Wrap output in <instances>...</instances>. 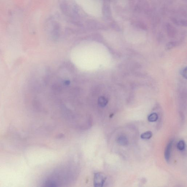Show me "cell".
Segmentation results:
<instances>
[{"instance_id": "cell-1", "label": "cell", "mask_w": 187, "mask_h": 187, "mask_svg": "<svg viewBox=\"0 0 187 187\" xmlns=\"http://www.w3.org/2000/svg\"><path fill=\"white\" fill-rule=\"evenodd\" d=\"M107 178L101 173H96L94 175V185L96 187H102L106 181Z\"/></svg>"}, {"instance_id": "cell-2", "label": "cell", "mask_w": 187, "mask_h": 187, "mask_svg": "<svg viewBox=\"0 0 187 187\" xmlns=\"http://www.w3.org/2000/svg\"><path fill=\"white\" fill-rule=\"evenodd\" d=\"M173 144V141H170L166 146L164 152L165 159L166 161L168 162L170 160L171 153L172 145Z\"/></svg>"}, {"instance_id": "cell-3", "label": "cell", "mask_w": 187, "mask_h": 187, "mask_svg": "<svg viewBox=\"0 0 187 187\" xmlns=\"http://www.w3.org/2000/svg\"><path fill=\"white\" fill-rule=\"evenodd\" d=\"M117 142L119 144L123 146H126L129 144L128 140L127 138L123 135L119 136L117 138Z\"/></svg>"}, {"instance_id": "cell-4", "label": "cell", "mask_w": 187, "mask_h": 187, "mask_svg": "<svg viewBox=\"0 0 187 187\" xmlns=\"http://www.w3.org/2000/svg\"><path fill=\"white\" fill-rule=\"evenodd\" d=\"M108 100L103 96L99 97L98 100V103L101 107H104L108 103Z\"/></svg>"}, {"instance_id": "cell-5", "label": "cell", "mask_w": 187, "mask_h": 187, "mask_svg": "<svg viewBox=\"0 0 187 187\" xmlns=\"http://www.w3.org/2000/svg\"><path fill=\"white\" fill-rule=\"evenodd\" d=\"M158 115L155 113L151 114L148 117V121L150 122H154L157 121L158 120Z\"/></svg>"}, {"instance_id": "cell-6", "label": "cell", "mask_w": 187, "mask_h": 187, "mask_svg": "<svg viewBox=\"0 0 187 187\" xmlns=\"http://www.w3.org/2000/svg\"><path fill=\"white\" fill-rule=\"evenodd\" d=\"M152 136V133L151 131H148L142 133L141 135V138L143 139H150Z\"/></svg>"}, {"instance_id": "cell-7", "label": "cell", "mask_w": 187, "mask_h": 187, "mask_svg": "<svg viewBox=\"0 0 187 187\" xmlns=\"http://www.w3.org/2000/svg\"><path fill=\"white\" fill-rule=\"evenodd\" d=\"M185 143L183 140H181L178 142L177 144V148L179 150L182 151L185 149Z\"/></svg>"}, {"instance_id": "cell-8", "label": "cell", "mask_w": 187, "mask_h": 187, "mask_svg": "<svg viewBox=\"0 0 187 187\" xmlns=\"http://www.w3.org/2000/svg\"><path fill=\"white\" fill-rule=\"evenodd\" d=\"M45 186L47 187H56L57 185L55 182L52 181H47L45 184Z\"/></svg>"}, {"instance_id": "cell-9", "label": "cell", "mask_w": 187, "mask_h": 187, "mask_svg": "<svg viewBox=\"0 0 187 187\" xmlns=\"http://www.w3.org/2000/svg\"><path fill=\"white\" fill-rule=\"evenodd\" d=\"M186 71V69H183V71H182V75H183V76L184 77H185V78H186L187 75Z\"/></svg>"}, {"instance_id": "cell-10", "label": "cell", "mask_w": 187, "mask_h": 187, "mask_svg": "<svg viewBox=\"0 0 187 187\" xmlns=\"http://www.w3.org/2000/svg\"><path fill=\"white\" fill-rule=\"evenodd\" d=\"M70 81H65L64 84L65 85H69V84H70Z\"/></svg>"}]
</instances>
